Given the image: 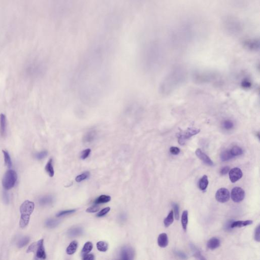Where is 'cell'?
<instances>
[{"instance_id":"obj_14","label":"cell","mask_w":260,"mask_h":260,"mask_svg":"<svg viewBox=\"0 0 260 260\" xmlns=\"http://www.w3.org/2000/svg\"><path fill=\"white\" fill-rule=\"evenodd\" d=\"M168 238L165 233L160 234L157 238V244L160 248H165L168 245Z\"/></svg>"},{"instance_id":"obj_26","label":"cell","mask_w":260,"mask_h":260,"mask_svg":"<svg viewBox=\"0 0 260 260\" xmlns=\"http://www.w3.org/2000/svg\"><path fill=\"white\" fill-rule=\"evenodd\" d=\"M111 197L107 195H101L97 198L94 201V203L96 204H102L105 203L109 202L110 201Z\"/></svg>"},{"instance_id":"obj_35","label":"cell","mask_w":260,"mask_h":260,"mask_svg":"<svg viewBox=\"0 0 260 260\" xmlns=\"http://www.w3.org/2000/svg\"><path fill=\"white\" fill-rule=\"evenodd\" d=\"M48 154V152L46 150H43V151H40L39 153H38L35 155V158L37 159L38 160H41L43 159L44 158L46 157L47 156Z\"/></svg>"},{"instance_id":"obj_19","label":"cell","mask_w":260,"mask_h":260,"mask_svg":"<svg viewBox=\"0 0 260 260\" xmlns=\"http://www.w3.org/2000/svg\"><path fill=\"white\" fill-rule=\"evenodd\" d=\"M53 198L51 196H46L41 198L39 200L40 205L41 206H46L50 205L53 202Z\"/></svg>"},{"instance_id":"obj_40","label":"cell","mask_w":260,"mask_h":260,"mask_svg":"<svg viewBox=\"0 0 260 260\" xmlns=\"http://www.w3.org/2000/svg\"><path fill=\"white\" fill-rule=\"evenodd\" d=\"M252 86V84L249 80L245 79L242 81L241 86L243 87V89H249L250 87H251Z\"/></svg>"},{"instance_id":"obj_15","label":"cell","mask_w":260,"mask_h":260,"mask_svg":"<svg viewBox=\"0 0 260 260\" xmlns=\"http://www.w3.org/2000/svg\"><path fill=\"white\" fill-rule=\"evenodd\" d=\"M220 240L217 237H213L210 239L207 243V248L211 250L217 249L220 245Z\"/></svg>"},{"instance_id":"obj_3","label":"cell","mask_w":260,"mask_h":260,"mask_svg":"<svg viewBox=\"0 0 260 260\" xmlns=\"http://www.w3.org/2000/svg\"><path fill=\"white\" fill-rule=\"evenodd\" d=\"M27 253L34 252L36 257L38 259L44 260L46 258V254L45 252V248L44 245V239H41L37 242H34L30 245L27 249Z\"/></svg>"},{"instance_id":"obj_49","label":"cell","mask_w":260,"mask_h":260,"mask_svg":"<svg viewBox=\"0 0 260 260\" xmlns=\"http://www.w3.org/2000/svg\"><path fill=\"white\" fill-rule=\"evenodd\" d=\"M134 1H144V0H134Z\"/></svg>"},{"instance_id":"obj_43","label":"cell","mask_w":260,"mask_h":260,"mask_svg":"<svg viewBox=\"0 0 260 260\" xmlns=\"http://www.w3.org/2000/svg\"><path fill=\"white\" fill-rule=\"evenodd\" d=\"M90 153H91V150L90 149H86V150H84L83 151H82V153L81 154V158L83 159V160H85V159H86L89 156V154H90Z\"/></svg>"},{"instance_id":"obj_42","label":"cell","mask_w":260,"mask_h":260,"mask_svg":"<svg viewBox=\"0 0 260 260\" xmlns=\"http://www.w3.org/2000/svg\"><path fill=\"white\" fill-rule=\"evenodd\" d=\"M254 238L255 240L257 242H260V225L257 226L255 229V235H254Z\"/></svg>"},{"instance_id":"obj_30","label":"cell","mask_w":260,"mask_h":260,"mask_svg":"<svg viewBox=\"0 0 260 260\" xmlns=\"http://www.w3.org/2000/svg\"><path fill=\"white\" fill-rule=\"evenodd\" d=\"M59 224V221L52 219V218H49L45 221V225L47 227L51 228V229L57 227Z\"/></svg>"},{"instance_id":"obj_41","label":"cell","mask_w":260,"mask_h":260,"mask_svg":"<svg viewBox=\"0 0 260 260\" xmlns=\"http://www.w3.org/2000/svg\"><path fill=\"white\" fill-rule=\"evenodd\" d=\"M110 210V208L109 207H106V208L103 209L102 210H101L97 214V217H102L104 216V215H106V214H107Z\"/></svg>"},{"instance_id":"obj_2","label":"cell","mask_w":260,"mask_h":260,"mask_svg":"<svg viewBox=\"0 0 260 260\" xmlns=\"http://www.w3.org/2000/svg\"><path fill=\"white\" fill-rule=\"evenodd\" d=\"M35 204L33 202L29 200L23 202L20 206L21 214L19 227L22 229L25 228L30 222L31 215L34 210Z\"/></svg>"},{"instance_id":"obj_8","label":"cell","mask_w":260,"mask_h":260,"mask_svg":"<svg viewBox=\"0 0 260 260\" xmlns=\"http://www.w3.org/2000/svg\"><path fill=\"white\" fill-rule=\"evenodd\" d=\"M243 173L239 168H234L229 171V178L232 183H235L241 178Z\"/></svg>"},{"instance_id":"obj_13","label":"cell","mask_w":260,"mask_h":260,"mask_svg":"<svg viewBox=\"0 0 260 260\" xmlns=\"http://www.w3.org/2000/svg\"><path fill=\"white\" fill-rule=\"evenodd\" d=\"M253 221L251 220L247 221H232L231 223L230 228L233 229L234 228H241L245 226H248L252 224Z\"/></svg>"},{"instance_id":"obj_17","label":"cell","mask_w":260,"mask_h":260,"mask_svg":"<svg viewBox=\"0 0 260 260\" xmlns=\"http://www.w3.org/2000/svg\"><path fill=\"white\" fill-rule=\"evenodd\" d=\"M52 163H53L52 159H49L48 162L47 163L45 167V171L50 177H52L55 174V171H54Z\"/></svg>"},{"instance_id":"obj_12","label":"cell","mask_w":260,"mask_h":260,"mask_svg":"<svg viewBox=\"0 0 260 260\" xmlns=\"http://www.w3.org/2000/svg\"><path fill=\"white\" fill-rule=\"evenodd\" d=\"M7 119L4 114H0V132L2 137H5L6 135Z\"/></svg>"},{"instance_id":"obj_37","label":"cell","mask_w":260,"mask_h":260,"mask_svg":"<svg viewBox=\"0 0 260 260\" xmlns=\"http://www.w3.org/2000/svg\"><path fill=\"white\" fill-rule=\"evenodd\" d=\"M193 248V252L194 253V256L196 258H198V259H200V260H203V259H205V258H204V257H202V255H201V253L200 252V251L198 250L197 248H196L194 245H193V248Z\"/></svg>"},{"instance_id":"obj_39","label":"cell","mask_w":260,"mask_h":260,"mask_svg":"<svg viewBox=\"0 0 260 260\" xmlns=\"http://www.w3.org/2000/svg\"><path fill=\"white\" fill-rule=\"evenodd\" d=\"M100 210V207L98 205H95L89 207L86 210V211L89 213H94L98 211L99 210Z\"/></svg>"},{"instance_id":"obj_22","label":"cell","mask_w":260,"mask_h":260,"mask_svg":"<svg viewBox=\"0 0 260 260\" xmlns=\"http://www.w3.org/2000/svg\"><path fill=\"white\" fill-rule=\"evenodd\" d=\"M83 229L81 228H73L68 231V235L70 237H75L83 234Z\"/></svg>"},{"instance_id":"obj_48","label":"cell","mask_w":260,"mask_h":260,"mask_svg":"<svg viewBox=\"0 0 260 260\" xmlns=\"http://www.w3.org/2000/svg\"><path fill=\"white\" fill-rule=\"evenodd\" d=\"M175 253H176V255H178V256H179V257H181V258H186V255H185V254L183 253L182 252H179V251H175Z\"/></svg>"},{"instance_id":"obj_16","label":"cell","mask_w":260,"mask_h":260,"mask_svg":"<svg viewBox=\"0 0 260 260\" xmlns=\"http://www.w3.org/2000/svg\"><path fill=\"white\" fill-rule=\"evenodd\" d=\"M232 5L238 8H242L248 6L252 2V0H229Z\"/></svg>"},{"instance_id":"obj_1","label":"cell","mask_w":260,"mask_h":260,"mask_svg":"<svg viewBox=\"0 0 260 260\" xmlns=\"http://www.w3.org/2000/svg\"><path fill=\"white\" fill-rule=\"evenodd\" d=\"M222 25L224 31L232 36L239 34L242 30V25L240 20L233 16L225 17L222 20Z\"/></svg>"},{"instance_id":"obj_7","label":"cell","mask_w":260,"mask_h":260,"mask_svg":"<svg viewBox=\"0 0 260 260\" xmlns=\"http://www.w3.org/2000/svg\"><path fill=\"white\" fill-rule=\"evenodd\" d=\"M230 195L229 191L227 188H220L215 194V199L220 203L227 202L229 201Z\"/></svg>"},{"instance_id":"obj_44","label":"cell","mask_w":260,"mask_h":260,"mask_svg":"<svg viewBox=\"0 0 260 260\" xmlns=\"http://www.w3.org/2000/svg\"><path fill=\"white\" fill-rule=\"evenodd\" d=\"M2 198H3L4 203L5 204H9V196L8 193L6 191L3 192Z\"/></svg>"},{"instance_id":"obj_10","label":"cell","mask_w":260,"mask_h":260,"mask_svg":"<svg viewBox=\"0 0 260 260\" xmlns=\"http://www.w3.org/2000/svg\"><path fill=\"white\" fill-rule=\"evenodd\" d=\"M121 259L123 260H129L132 259L134 256V251L131 248L125 247L123 248L120 252Z\"/></svg>"},{"instance_id":"obj_46","label":"cell","mask_w":260,"mask_h":260,"mask_svg":"<svg viewBox=\"0 0 260 260\" xmlns=\"http://www.w3.org/2000/svg\"><path fill=\"white\" fill-rule=\"evenodd\" d=\"M230 170V168L229 166H225V167H223L221 168V170L220 171V173L222 175H225L229 172Z\"/></svg>"},{"instance_id":"obj_9","label":"cell","mask_w":260,"mask_h":260,"mask_svg":"<svg viewBox=\"0 0 260 260\" xmlns=\"http://www.w3.org/2000/svg\"><path fill=\"white\" fill-rule=\"evenodd\" d=\"M196 155L199 159H200L206 165L209 166H214V162L210 159L208 156L206 155L205 153H203L199 148H198L195 151Z\"/></svg>"},{"instance_id":"obj_24","label":"cell","mask_w":260,"mask_h":260,"mask_svg":"<svg viewBox=\"0 0 260 260\" xmlns=\"http://www.w3.org/2000/svg\"><path fill=\"white\" fill-rule=\"evenodd\" d=\"M174 221V214L173 210H171L169 212L167 218H166L164 221V224L166 228H168L173 223Z\"/></svg>"},{"instance_id":"obj_33","label":"cell","mask_w":260,"mask_h":260,"mask_svg":"<svg viewBox=\"0 0 260 260\" xmlns=\"http://www.w3.org/2000/svg\"><path fill=\"white\" fill-rule=\"evenodd\" d=\"M222 126L225 130L229 131V130H232L234 128V124L232 120H224L223 122V123H222Z\"/></svg>"},{"instance_id":"obj_27","label":"cell","mask_w":260,"mask_h":260,"mask_svg":"<svg viewBox=\"0 0 260 260\" xmlns=\"http://www.w3.org/2000/svg\"><path fill=\"white\" fill-rule=\"evenodd\" d=\"M220 157L223 162H226L230 160L234 157L231 154L230 150H226L221 153Z\"/></svg>"},{"instance_id":"obj_4","label":"cell","mask_w":260,"mask_h":260,"mask_svg":"<svg viewBox=\"0 0 260 260\" xmlns=\"http://www.w3.org/2000/svg\"><path fill=\"white\" fill-rule=\"evenodd\" d=\"M17 180V173L13 170H8L3 177L2 185L5 190H9L14 187Z\"/></svg>"},{"instance_id":"obj_5","label":"cell","mask_w":260,"mask_h":260,"mask_svg":"<svg viewBox=\"0 0 260 260\" xmlns=\"http://www.w3.org/2000/svg\"><path fill=\"white\" fill-rule=\"evenodd\" d=\"M200 130L195 128H188L186 130L178 133L177 135L178 141L181 145H184L188 139L199 133Z\"/></svg>"},{"instance_id":"obj_29","label":"cell","mask_w":260,"mask_h":260,"mask_svg":"<svg viewBox=\"0 0 260 260\" xmlns=\"http://www.w3.org/2000/svg\"><path fill=\"white\" fill-rule=\"evenodd\" d=\"M231 154L232 156L234 157H237V156H241V154H243V150L240 147L238 146H235L233 147L230 150Z\"/></svg>"},{"instance_id":"obj_28","label":"cell","mask_w":260,"mask_h":260,"mask_svg":"<svg viewBox=\"0 0 260 260\" xmlns=\"http://www.w3.org/2000/svg\"><path fill=\"white\" fill-rule=\"evenodd\" d=\"M245 45L248 49H250L251 50H257V49H258L259 47V44L255 40L248 41H246Z\"/></svg>"},{"instance_id":"obj_38","label":"cell","mask_w":260,"mask_h":260,"mask_svg":"<svg viewBox=\"0 0 260 260\" xmlns=\"http://www.w3.org/2000/svg\"><path fill=\"white\" fill-rule=\"evenodd\" d=\"M172 206L174 210L173 214H174L175 218L176 220H178L179 218V206L178 205V204L175 203H172Z\"/></svg>"},{"instance_id":"obj_6","label":"cell","mask_w":260,"mask_h":260,"mask_svg":"<svg viewBox=\"0 0 260 260\" xmlns=\"http://www.w3.org/2000/svg\"><path fill=\"white\" fill-rule=\"evenodd\" d=\"M245 191L240 187H235L232 189L231 197L232 200L236 203L241 202L245 198Z\"/></svg>"},{"instance_id":"obj_21","label":"cell","mask_w":260,"mask_h":260,"mask_svg":"<svg viewBox=\"0 0 260 260\" xmlns=\"http://www.w3.org/2000/svg\"><path fill=\"white\" fill-rule=\"evenodd\" d=\"M2 153L3 154L4 162L5 166L9 168H11L12 166V162L11 160V157L8 151L5 150H2Z\"/></svg>"},{"instance_id":"obj_31","label":"cell","mask_w":260,"mask_h":260,"mask_svg":"<svg viewBox=\"0 0 260 260\" xmlns=\"http://www.w3.org/2000/svg\"><path fill=\"white\" fill-rule=\"evenodd\" d=\"M30 237H28V236L23 237L20 239H19L18 242H17V247L19 248H23L24 246H25L26 245H28L29 242H30Z\"/></svg>"},{"instance_id":"obj_20","label":"cell","mask_w":260,"mask_h":260,"mask_svg":"<svg viewBox=\"0 0 260 260\" xmlns=\"http://www.w3.org/2000/svg\"><path fill=\"white\" fill-rule=\"evenodd\" d=\"M77 247H78V243L76 241H73L72 242H71L66 249L67 254L69 255H71L74 254L76 251Z\"/></svg>"},{"instance_id":"obj_32","label":"cell","mask_w":260,"mask_h":260,"mask_svg":"<svg viewBox=\"0 0 260 260\" xmlns=\"http://www.w3.org/2000/svg\"><path fill=\"white\" fill-rule=\"evenodd\" d=\"M108 245L107 243L104 241H99L97 243V248L100 252H105L107 251Z\"/></svg>"},{"instance_id":"obj_45","label":"cell","mask_w":260,"mask_h":260,"mask_svg":"<svg viewBox=\"0 0 260 260\" xmlns=\"http://www.w3.org/2000/svg\"><path fill=\"white\" fill-rule=\"evenodd\" d=\"M180 149L177 147H172L170 148V152L173 155H177L180 153Z\"/></svg>"},{"instance_id":"obj_11","label":"cell","mask_w":260,"mask_h":260,"mask_svg":"<svg viewBox=\"0 0 260 260\" xmlns=\"http://www.w3.org/2000/svg\"><path fill=\"white\" fill-rule=\"evenodd\" d=\"M97 136V132L95 130H90L86 133L83 138V141L85 144H90L93 141Z\"/></svg>"},{"instance_id":"obj_36","label":"cell","mask_w":260,"mask_h":260,"mask_svg":"<svg viewBox=\"0 0 260 260\" xmlns=\"http://www.w3.org/2000/svg\"><path fill=\"white\" fill-rule=\"evenodd\" d=\"M76 211V210L75 209H72V210H64V211H60L58 213V214H56V217H62V216H65V215H69V214H73L74 212H75Z\"/></svg>"},{"instance_id":"obj_18","label":"cell","mask_w":260,"mask_h":260,"mask_svg":"<svg viewBox=\"0 0 260 260\" xmlns=\"http://www.w3.org/2000/svg\"><path fill=\"white\" fill-rule=\"evenodd\" d=\"M208 177L207 175H204L202 176L201 179H200L199 182V187L200 189L202 191L205 192L206 190L208 185Z\"/></svg>"},{"instance_id":"obj_25","label":"cell","mask_w":260,"mask_h":260,"mask_svg":"<svg viewBox=\"0 0 260 260\" xmlns=\"http://www.w3.org/2000/svg\"><path fill=\"white\" fill-rule=\"evenodd\" d=\"M93 245L91 242L88 241L86 242L81 251V255L83 257L86 255L89 254V252H90V251L93 249Z\"/></svg>"},{"instance_id":"obj_34","label":"cell","mask_w":260,"mask_h":260,"mask_svg":"<svg viewBox=\"0 0 260 260\" xmlns=\"http://www.w3.org/2000/svg\"><path fill=\"white\" fill-rule=\"evenodd\" d=\"M90 175V173L89 171L85 172L84 173H82L81 174L77 176L75 178V181L77 182H80L86 180L89 177Z\"/></svg>"},{"instance_id":"obj_23","label":"cell","mask_w":260,"mask_h":260,"mask_svg":"<svg viewBox=\"0 0 260 260\" xmlns=\"http://www.w3.org/2000/svg\"><path fill=\"white\" fill-rule=\"evenodd\" d=\"M188 223V211L187 210H184L181 216V224L182 228L184 231L187 230V226Z\"/></svg>"},{"instance_id":"obj_47","label":"cell","mask_w":260,"mask_h":260,"mask_svg":"<svg viewBox=\"0 0 260 260\" xmlns=\"http://www.w3.org/2000/svg\"><path fill=\"white\" fill-rule=\"evenodd\" d=\"M94 255L92 254H89V255H86L83 257V260H94Z\"/></svg>"}]
</instances>
